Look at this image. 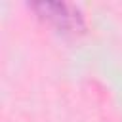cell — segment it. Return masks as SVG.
<instances>
[{"instance_id":"obj_1","label":"cell","mask_w":122,"mask_h":122,"mask_svg":"<svg viewBox=\"0 0 122 122\" xmlns=\"http://www.w3.org/2000/svg\"><path fill=\"white\" fill-rule=\"evenodd\" d=\"M34 10H38L44 17H48L51 23H55L59 29L67 32H76L84 29V17L80 10L67 2H40L32 4Z\"/></svg>"}]
</instances>
